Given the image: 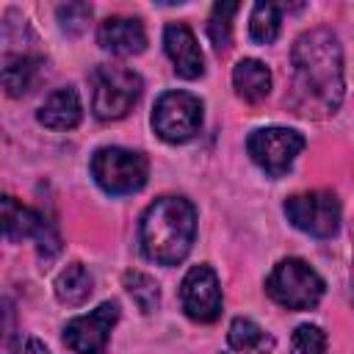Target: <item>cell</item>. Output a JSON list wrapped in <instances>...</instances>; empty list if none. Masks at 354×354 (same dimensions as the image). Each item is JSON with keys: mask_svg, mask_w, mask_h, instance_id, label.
Listing matches in <instances>:
<instances>
[{"mask_svg": "<svg viewBox=\"0 0 354 354\" xmlns=\"http://www.w3.org/2000/svg\"><path fill=\"white\" fill-rule=\"evenodd\" d=\"M3 326H6V354H17V343H14V310L11 301L6 299V313H3Z\"/></svg>", "mask_w": 354, "mask_h": 354, "instance_id": "obj_24", "label": "cell"}, {"mask_svg": "<svg viewBox=\"0 0 354 354\" xmlns=\"http://www.w3.org/2000/svg\"><path fill=\"white\" fill-rule=\"evenodd\" d=\"M304 144V136L290 127H260L249 136L246 149L268 177H282L293 166Z\"/></svg>", "mask_w": 354, "mask_h": 354, "instance_id": "obj_7", "label": "cell"}, {"mask_svg": "<svg viewBox=\"0 0 354 354\" xmlns=\"http://www.w3.org/2000/svg\"><path fill=\"white\" fill-rule=\"evenodd\" d=\"M39 58H33V55H6V61H3V86H6V91L11 94V97H22V94H28L30 91V86H33V77H36V72H39Z\"/></svg>", "mask_w": 354, "mask_h": 354, "instance_id": "obj_18", "label": "cell"}, {"mask_svg": "<svg viewBox=\"0 0 354 354\" xmlns=\"http://www.w3.org/2000/svg\"><path fill=\"white\" fill-rule=\"evenodd\" d=\"M91 174L105 194L122 196L144 188L149 163L141 152H133L124 147H102L91 158Z\"/></svg>", "mask_w": 354, "mask_h": 354, "instance_id": "obj_5", "label": "cell"}, {"mask_svg": "<svg viewBox=\"0 0 354 354\" xmlns=\"http://www.w3.org/2000/svg\"><path fill=\"white\" fill-rule=\"evenodd\" d=\"M266 293L288 310H310L324 296V279L299 257H285L266 277Z\"/></svg>", "mask_w": 354, "mask_h": 354, "instance_id": "obj_4", "label": "cell"}, {"mask_svg": "<svg viewBox=\"0 0 354 354\" xmlns=\"http://www.w3.org/2000/svg\"><path fill=\"white\" fill-rule=\"evenodd\" d=\"M0 221H3L6 241L36 238L39 241V252L44 257H53L58 252V235H55V230L44 221L41 213L19 205L14 196H3V202H0Z\"/></svg>", "mask_w": 354, "mask_h": 354, "instance_id": "obj_9", "label": "cell"}, {"mask_svg": "<svg viewBox=\"0 0 354 354\" xmlns=\"http://www.w3.org/2000/svg\"><path fill=\"white\" fill-rule=\"evenodd\" d=\"M155 133L169 144L191 141L202 127V102L188 91H166L158 97L152 111Z\"/></svg>", "mask_w": 354, "mask_h": 354, "instance_id": "obj_6", "label": "cell"}, {"mask_svg": "<svg viewBox=\"0 0 354 354\" xmlns=\"http://www.w3.org/2000/svg\"><path fill=\"white\" fill-rule=\"evenodd\" d=\"M290 108L301 116H329L343 100V50L332 30L315 28L293 44Z\"/></svg>", "mask_w": 354, "mask_h": 354, "instance_id": "obj_1", "label": "cell"}, {"mask_svg": "<svg viewBox=\"0 0 354 354\" xmlns=\"http://www.w3.org/2000/svg\"><path fill=\"white\" fill-rule=\"evenodd\" d=\"M238 11V3H216L210 22H207V36L216 50H227L232 39V17Z\"/></svg>", "mask_w": 354, "mask_h": 354, "instance_id": "obj_21", "label": "cell"}, {"mask_svg": "<svg viewBox=\"0 0 354 354\" xmlns=\"http://www.w3.org/2000/svg\"><path fill=\"white\" fill-rule=\"evenodd\" d=\"M39 122L50 130H72L80 124L83 119V105H80V97L72 86L66 88H55L39 108Z\"/></svg>", "mask_w": 354, "mask_h": 354, "instance_id": "obj_14", "label": "cell"}, {"mask_svg": "<svg viewBox=\"0 0 354 354\" xmlns=\"http://www.w3.org/2000/svg\"><path fill=\"white\" fill-rule=\"evenodd\" d=\"M144 88V80L138 72L127 66L102 64L91 72V111L102 122H113L130 113V108L138 102Z\"/></svg>", "mask_w": 354, "mask_h": 354, "instance_id": "obj_3", "label": "cell"}, {"mask_svg": "<svg viewBox=\"0 0 354 354\" xmlns=\"http://www.w3.org/2000/svg\"><path fill=\"white\" fill-rule=\"evenodd\" d=\"M196 235V210L183 196H160L141 216V252L160 266H177L188 257Z\"/></svg>", "mask_w": 354, "mask_h": 354, "instance_id": "obj_2", "label": "cell"}, {"mask_svg": "<svg viewBox=\"0 0 354 354\" xmlns=\"http://www.w3.org/2000/svg\"><path fill=\"white\" fill-rule=\"evenodd\" d=\"M91 19V6L88 3H66V6H58V22H61V30H66L69 36H77L86 30Z\"/></svg>", "mask_w": 354, "mask_h": 354, "instance_id": "obj_23", "label": "cell"}, {"mask_svg": "<svg viewBox=\"0 0 354 354\" xmlns=\"http://www.w3.org/2000/svg\"><path fill=\"white\" fill-rule=\"evenodd\" d=\"M91 290H94V279L80 263H69L55 279V296L69 307L83 304L91 296Z\"/></svg>", "mask_w": 354, "mask_h": 354, "instance_id": "obj_17", "label": "cell"}, {"mask_svg": "<svg viewBox=\"0 0 354 354\" xmlns=\"http://www.w3.org/2000/svg\"><path fill=\"white\" fill-rule=\"evenodd\" d=\"M180 301L188 318L210 324L221 315V288L210 266H194L180 285Z\"/></svg>", "mask_w": 354, "mask_h": 354, "instance_id": "obj_10", "label": "cell"}, {"mask_svg": "<svg viewBox=\"0 0 354 354\" xmlns=\"http://www.w3.org/2000/svg\"><path fill=\"white\" fill-rule=\"evenodd\" d=\"M282 8L279 3H257L252 8L249 17V33L257 44H271L279 36V25H282Z\"/></svg>", "mask_w": 354, "mask_h": 354, "instance_id": "obj_19", "label": "cell"}, {"mask_svg": "<svg viewBox=\"0 0 354 354\" xmlns=\"http://www.w3.org/2000/svg\"><path fill=\"white\" fill-rule=\"evenodd\" d=\"M28 354H47V348L33 337V340H28Z\"/></svg>", "mask_w": 354, "mask_h": 354, "instance_id": "obj_25", "label": "cell"}, {"mask_svg": "<svg viewBox=\"0 0 354 354\" xmlns=\"http://www.w3.org/2000/svg\"><path fill=\"white\" fill-rule=\"evenodd\" d=\"M100 44L116 55H138L147 47V33L136 17H111L100 25Z\"/></svg>", "mask_w": 354, "mask_h": 354, "instance_id": "obj_13", "label": "cell"}, {"mask_svg": "<svg viewBox=\"0 0 354 354\" xmlns=\"http://www.w3.org/2000/svg\"><path fill=\"white\" fill-rule=\"evenodd\" d=\"M227 340L241 354H268L274 348V337L263 326H257L252 318H235L230 324Z\"/></svg>", "mask_w": 354, "mask_h": 354, "instance_id": "obj_16", "label": "cell"}, {"mask_svg": "<svg viewBox=\"0 0 354 354\" xmlns=\"http://www.w3.org/2000/svg\"><path fill=\"white\" fill-rule=\"evenodd\" d=\"M163 47H166V55L171 58L174 64V72L185 80H194L205 72V55L196 44V36L188 25L183 22H174V25H166L163 30Z\"/></svg>", "mask_w": 354, "mask_h": 354, "instance_id": "obj_12", "label": "cell"}, {"mask_svg": "<svg viewBox=\"0 0 354 354\" xmlns=\"http://www.w3.org/2000/svg\"><path fill=\"white\" fill-rule=\"evenodd\" d=\"M232 86L246 102H260L271 91V72L257 58H243L232 69Z\"/></svg>", "mask_w": 354, "mask_h": 354, "instance_id": "obj_15", "label": "cell"}, {"mask_svg": "<svg viewBox=\"0 0 354 354\" xmlns=\"http://www.w3.org/2000/svg\"><path fill=\"white\" fill-rule=\"evenodd\" d=\"M285 216L313 238H332L340 227V202L332 191H307L285 202Z\"/></svg>", "mask_w": 354, "mask_h": 354, "instance_id": "obj_8", "label": "cell"}, {"mask_svg": "<svg viewBox=\"0 0 354 354\" xmlns=\"http://www.w3.org/2000/svg\"><path fill=\"white\" fill-rule=\"evenodd\" d=\"M290 351L293 354H326V335L321 326L315 324H301L293 332L290 340Z\"/></svg>", "mask_w": 354, "mask_h": 354, "instance_id": "obj_22", "label": "cell"}, {"mask_svg": "<svg viewBox=\"0 0 354 354\" xmlns=\"http://www.w3.org/2000/svg\"><path fill=\"white\" fill-rule=\"evenodd\" d=\"M119 321V304L116 301H102L94 313L72 318L64 326V343L75 354H102L108 335L113 324Z\"/></svg>", "mask_w": 354, "mask_h": 354, "instance_id": "obj_11", "label": "cell"}, {"mask_svg": "<svg viewBox=\"0 0 354 354\" xmlns=\"http://www.w3.org/2000/svg\"><path fill=\"white\" fill-rule=\"evenodd\" d=\"M124 288L133 296V301L138 304L141 313H152L160 304V288L152 277L141 274V271H127L124 274Z\"/></svg>", "mask_w": 354, "mask_h": 354, "instance_id": "obj_20", "label": "cell"}]
</instances>
